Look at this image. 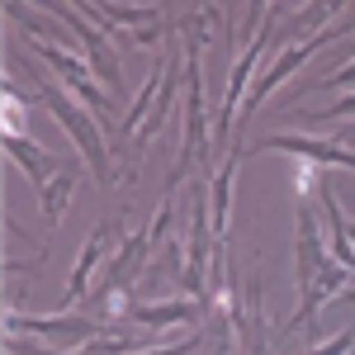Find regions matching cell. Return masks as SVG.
<instances>
[{"mask_svg": "<svg viewBox=\"0 0 355 355\" xmlns=\"http://www.w3.org/2000/svg\"><path fill=\"white\" fill-rule=\"evenodd\" d=\"M110 237H114V223H95V232H90L81 261H76V275H71V284H67L62 303H76L85 294V284H90V275H95V261H100V251H105V242H110Z\"/></svg>", "mask_w": 355, "mask_h": 355, "instance_id": "8", "label": "cell"}, {"mask_svg": "<svg viewBox=\"0 0 355 355\" xmlns=\"http://www.w3.org/2000/svg\"><path fill=\"white\" fill-rule=\"evenodd\" d=\"M346 114H355V95H346V100H336L331 110H303L299 119H308V123H322V119H346Z\"/></svg>", "mask_w": 355, "mask_h": 355, "instance_id": "12", "label": "cell"}, {"mask_svg": "<svg viewBox=\"0 0 355 355\" xmlns=\"http://www.w3.org/2000/svg\"><path fill=\"white\" fill-rule=\"evenodd\" d=\"M38 331V336H48V341H71V346H81L95 336V322H71V318H19V313H5V331Z\"/></svg>", "mask_w": 355, "mask_h": 355, "instance_id": "5", "label": "cell"}, {"mask_svg": "<svg viewBox=\"0 0 355 355\" xmlns=\"http://www.w3.org/2000/svg\"><path fill=\"white\" fill-rule=\"evenodd\" d=\"M43 100H48V110L57 114V123L67 128V133L76 137V147H81V157L90 162V171H95V180L100 185H110L114 171H110V152H105V137L95 133V123H90V114H81L71 100H62V90L57 85H43Z\"/></svg>", "mask_w": 355, "mask_h": 355, "instance_id": "1", "label": "cell"}, {"mask_svg": "<svg viewBox=\"0 0 355 355\" xmlns=\"http://www.w3.org/2000/svg\"><path fill=\"white\" fill-rule=\"evenodd\" d=\"M232 180H237V157H227L223 162V175L214 180V227H218L214 242H223V232H227V194H232Z\"/></svg>", "mask_w": 355, "mask_h": 355, "instance_id": "10", "label": "cell"}, {"mask_svg": "<svg viewBox=\"0 0 355 355\" xmlns=\"http://www.w3.org/2000/svg\"><path fill=\"white\" fill-rule=\"evenodd\" d=\"M28 38H33V48L43 53V62H53L57 71H62V76L71 81V90L81 95V100H85V105H90V110H105V95L95 90V81H90V71H85V67H81V62H76V57H67V53H62V48H57V43H48V38H43L38 28H28Z\"/></svg>", "mask_w": 355, "mask_h": 355, "instance_id": "4", "label": "cell"}, {"mask_svg": "<svg viewBox=\"0 0 355 355\" xmlns=\"http://www.w3.org/2000/svg\"><path fill=\"white\" fill-rule=\"evenodd\" d=\"M71 185H76V175H71V171H57L53 180L38 190V194H43V214H48V223L62 218V204L71 199Z\"/></svg>", "mask_w": 355, "mask_h": 355, "instance_id": "11", "label": "cell"}, {"mask_svg": "<svg viewBox=\"0 0 355 355\" xmlns=\"http://www.w3.org/2000/svg\"><path fill=\"white\" fill-rule=\"evenodd\" d=\"M5 147H10V157H15V162L24 166V175L38 185V190L57 175V157H53V152H43L38 142H24L19 133H5Z\"/></svg>", "mask_w": 355, "mask_h": 355, "instance_id": "6", "label": "cell"}, {"mask_svg": "<svg viewBox=\"0 0 355 355\" xmlns=\"http://www.w3.org/2000/svg\"><path fill=\"white\" fill-rule=\"evenodd\" d=\"M199 341H204V336H199V331H190L180 346H162V351H147V355H194V351H199ZM133 355H137V351H133Z\"/></svg>", "mask_w": 355, "mask_h": 355, "instance_id": "14", "label": "cell"}, {"mask_svg": "<svg viewBox=\"0 0 355 355\" xmlns=\"http://www.w3.org/2000/svg\"><path fill=\"white\" fill-rule=\"evenodd\" d=\"M204 251H209V214L194 209V232H190V266H185V284L194 294H204Z\"/></svg>", "mask_w": 355, "mask_h": 355, "instance_id": "9", "label": "cell"}, {"mask_svg": "<svg viewBox=\"0 0 355 355\" xmlns=\"http://www.w3.org/2000/svg\"><path fill=\"white\" fill-rule=\"evenodd\" d=\"M261 152H289V157H299V162H318V166H346L355 171V152L346 142H322V137H289V133H270L256 142Z\"/></svg>", "mask_w": 355, "mask_h": 355, "instance_id": "2", "label": "cell"}, {"mask_svg": "<svg viewBox=\"0 0 355 355\" xmlns=\"http://www.w3.org/2000/svg\"><path fill=\"white\" fill-rule=\"evenodd\" d=\"M199 313L204 308L194 299H185V303L171 299V303H137L128 318H133L137 327H171V322H199Z\"/></svg>", "mask_w": 355, "mask_h": 355, "instance_id": "7", "label": "cell"}, {"mask_svg": "<svg viewBox=\"0 0 355 355\" xmlns=\"http://www.w3.org/2000/svg\"><path fill=\"white\" fill-rule=\"evenodd\" d=\"M341 85H355V62H351V67H341L336 76H327V81H322V90H341Z\"/></svg>", "mask_w": 355, "mask_h": 355, "instance_id": "15", "label": "cell"}, {"mask_svg": "<svg viewBox=\"0 0 355 355\" xmlns=\"http://www.w3.org/2000/svg\"><path fill=\"white\" fill-rule=\"evenodd\" d=\"M346 28H351V24H346ZM346 28H322V33H313L308 43H299V48H289V53H284V57H279V62L270 67V76H266V81H261L256 90H251V95H246V114L256 110V105H266V95H270L275 85L284 81V76H294V71H299V67H303V62H308L313 53H318L322 43H331V38H341Z\"/></svg>", "mask_w": 355, "mask_h": 355, "instance_id": "3", "label": "cell"}, {"mask_svg": "<svg viewBox=\"0 0 355 355\" xmlns=\"http://www.w3.org/2000/svg\"><path fill=\"white\" fill-rule=\"evenodd\" d=\"M351 351H355V331H341V336H331L327 346H318L308 355H351Z\"/></svg>", "mask_w": 355, "mask_h": 355, "instance_id": "13", "label": "cell"}]
</instances>
